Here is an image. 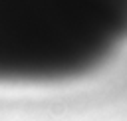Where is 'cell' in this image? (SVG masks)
<instances>
[{"mask_svg": "<svg viewBox=\"0 0 127 121\" xmlns=\"http://www.w3.org/2000/svg\"><path fill=\"white\" fill-rule=\"evenodd\" d=\"M127 38V0H0V85L77 77Z\"/></svg>", "mask_w": 127, "mask_h": 121, "instance_id": "6da1fadb", "label": "cell"}]
</instances>
